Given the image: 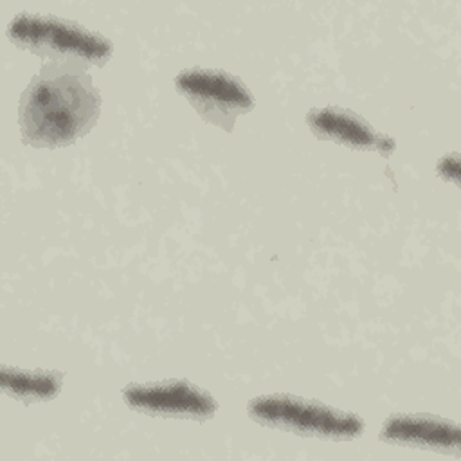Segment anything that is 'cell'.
Segmentation results:
<instances>
[{
  "label": "cell",
  "mask_w": 461,
  "mask_h": 461,
  "mask_svg": "<svg viewBox=\"0 0 461 461\" xmlns=\"http://www.w3.org/2000/svg\"><path fill=\"white\" fill-rule=\"evenodd\" d=\"M176 86L203 119L225 131L232 130L240 113L252 108L249 90L221 70H184L176 77Z\"/></svg>",
  "instance_id": "cell-4"
},
{
  "label": "cell",
  "mask_w": 461,
  "mask_h": 461,
  "mask_svg": "<svg viewBox=\"0 0 461 461\" xmlns=\"http://www.w3.org/2000/svg\"><path fill=\"white\" fill-rule=\"evenodd\" d=\"M99 103L83 67L49 63L20 101L23 140L32 146H65L94 126Z\"/></svg>",
  "instance_id": "cell-1"
},
{
  "label": "cell",
  "mask_w": 461,
  "mask_h": 461,
  "mask_svg": "<svg viewBox=\"0 0 461 461\" xmlns=\"http://www.w3.org/2000/svg\"><path fill=\"white\" fill-rule=\"evenodd\" d=\"M384 438L396 443L407 445H427V447H457L459 432L454 425L416 416H400L391 420L384 429Z\"/></svg>",
  "instance_id": "cell-7"
},
{
  "label": "cell",
  "mask_w": 461,
  "mask_h": 461,
  "mask_svg": "<svg viewBox=\"0 0 461 461\" xmlns=\"http://www.w3.org/2000/svg\"><path fill=\"white\" fill-rule=\"evenodd\" d=\"M126 402L146 412L205 418L214 412V402L185 382H164L153 385H131L124 393Z\"/></svg>",
  "instance_id": "cell-5"
},
{
  "label": "cell",
  "mask_w": 461,
  "mask_h": 461,
  "mask_svg": "<svg viewBox=\"0 0 461 461\" xmlns=\"http://www.w3.org/2000/svg\"><path fill=\"white\" fill-rule=\"evenodd\" d=\"M9 34L20 47L61 65L85 67L86 61L101 63L110 56V43L104 38L52 16L22 14L13 20Z\"/></svg>",
  "instance_id": "cell-2"
},
{
  "label": "cell",
  "mask_w": 461,
  "mask_h": 461,
  "mask_svg": "<svg viewBox=\"0 0 461 461\" xmlns=\"http://www.w3.org/2000/svg\"><path fill=\"white\" fill-rule=\"evenodd\" d=\"M308 122L317 135L333 139L342 144L380 149L385 153L393 149V140L380 137L362 119L349 112H342L337 108L313 110L308 115Z\"/></svg>",
  "instance_id": "cell-6"
},
{
  "label": "cell",
  "mask_w": 461,
  "mask_h": 461,
  "mask_svg": "<svg viewBox=\"0 0 461 461\" xmlns=\"http://www.w3.org/2000/svg\"><path fill=\"white\" fill-rule=\"evenodd\" d=\"M2 387L20 398H49L59 391V378L49 373H22L2 369Z\"/></svg>",
  "instance_id": "cell-8"
},
{
  "label": "cell",
  "mask_w": 461,
  "mask_h": 461,
  "mask_svg": "<svg viewBox=\"0 0 461 461\" xmlns=\"http://www.w3.org/2000/svg\"><path fill=\"white\" fill-rule=\"evenodd\" d=\"M249 412L263 423L288 429L299 434L324 438H351L362 430L358 418L331 411L319 403L290 396H267L250 402Z\"/></svg>",
  "instance_id": "cell-3"
}]
</instances>
